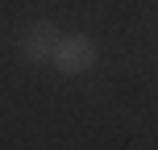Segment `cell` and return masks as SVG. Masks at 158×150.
<instances>
[{
    "label": "cell",
    "mask_w": 158,
    "mask_h": 150,
    "mask_svg": "<svg viewBox=\"0 0 158 150\" xmlns=\"http://www.w3.org/2000/svg\"><path fill=\"white\" fill-rule=\"evenodd\" d=\"M54 42H58V25L54 21H29L21 29V38H17V54L29 67H46L50 54H54Z\"/></svg>",
    "instance_id": "7a4b0ae2"
},
{
    "label": "cell",
    "mask_w": 158,
    "mask_h": 150,
    "mask_svg": "<svg viewBox=\"0 0 158 150\" xmlns=\"http://www.w3.org/2000/svg\"><path fill=\"white\" fill-rule=\"evenodd\" d=\"M96 63H100V46L87 33H58L54 54H50V67L58 75H87Z\"/></svg>",
    "instance_id": "6da1fadb"
}]
</instances>
